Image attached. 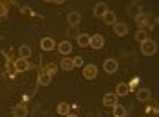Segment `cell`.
I'll list each match as a JSON object with an SVG mask.
<instances>
[{
	"label": "cell",
	"instance_id": "cell-23",
	"mask_svg": "<svg viewBox=\"0 0 159 117\" xmlns=\"http://www.w3.org/2000/svg\"><path fill=\"white\" fill-rule=\"evenodd\" d=\"M61 68H63V70H72V68H74L72 58H67V56H65V58L61 59Z\"/></svg>",
	"mask_w": 159,
	"mask_h": 117
},
{
	"label": "cell",
	"instance_id": "cell-22",
	"mask_svg": "<svg viewBox=\"0 0 159 117\" xmlns=\"http://www.w3.org/2000/svg\"><path fill=\"white\" fill-rule=\"evenodd\" d=\"M136 24H138L141 29H145V27H147V24H148V16H147V15H143V13H139L138 16H136Z\"/></svg>",
	"mask_w": 159,
	"mask_h": 117
},
{
	"label": "cell",
	"instance_id": "cell-16",
	"mask_svg": "<svg viewBox=\"0 0 159 117\" xmlns=\"http://www.w3.org/2000/svg\"><path fill=\"white\" fill-rule=\"evenodd\" d=\"M67 22H69L70 27L78 25L80 22H81V16H80V13H69V15H67Z\"/></svg>",
	"mask_w": 159,
	"mask_h": 117
},
{
	"label": "cell",
	"instance_id": "cell-21",
	"mask_svg": "<svg viewBox=\"0 0 159 117\" xmlns=\"http://www.w3.org/2000/svg\"><path fill=\"white\" fill-rule=\"evenodd\" d=\"M112 114H114V117H125L127 115V108L123 105H116V106H112Z\"/></svg>",
	"mask_w": 159,
	"mask_h": 117
},
{
	"label": "cell",
	"instance_id": "cell-27",
	"mask_svg": "<svg viewBox=\"0 0 159 117\" xmlns=\"http://www.w3.org/2000/svg\"><path fill=\"white\" fill-rule=\"evenodd\" d=\"M72 61H74V67H83V58L81 56H74Z\"/></svg>",
	"mask_w": 159,
	"mask_h": 117
},
{
	"label": "cell",
	"instance_id": "cell-14",
	"mask_svg": "<svg viewBox=\"0 0 159 117\" xmlns=\"http://www.w3.org/2000/svg\"><path fill=\"white\" fill-rule=\"evenodd\" d=\"M76 41H78V45H80V47H89L90 34H87V32H81V34H78Z\"/></svg>",
	"mask_w": 159,
	"mask_h": 117
},
{
	"label": "cell",
	"instance_id": "cell-28",
	"mask_svg": "<svg viewBox=\"0 0 159 117\" xmlns=\"http://www.w3.org/2000/svg\"><path fill=\"white\" fill-rule=\"evenodd\" d=\"M65 117H78V115H74V114H67Z\"/></svg>",
	"mask_w": 159,
	"mask_h": 117
},
{
	"label": "cell",
	"instance_id": "cell-26",
	"mask_svg": "<svg viewBox=\"0 0 159 117\" xmlns=\"http://www.w3.org/2000/svg\"><path fill=\"white\" fill-rule=\"evenodd\" d=\"M43 70H45L47 74H51V76H52V74L56 72V65H54V63H49V65H47V67L43 68Z\"/></svg>",
	"mask_w": 159,
	"mask_h": 117
},
{
	"label": "cell",
	"instance_id": "cell-8",
	"mask_svg": "<svg viewBox=\"0 0 159 117\" xmlns=\"http://www.w3.org/2000/svg\"><path fill=\"white\" fill-rule=\"evenodd\" d=\"M103 105H105V106H116V105H118V96H116V94H114V92H109V94H105V96H103Z\"/></svg>",
	"mask_w": 159,
	"mask_h": 117
},
{
	"label": "cell",
	"instance_id": "cell-12",
	"mask_svg": "<svg viewBox=\"0 0 159 117\" xmlns=\"http://www.w3.org/2000/svg\"><path fill=\"white\" fill-rule=\"evenodd\" d=\"M138 99L139 101H143V103H147V101H150L152 99V92H150L148 88H139L138 90Z\"/></svg>",
	"mask_w": 159,
	"mask_h": 117
},
{
	"label": "cell",
	"instance_id": "cell-24",
	"mask_svg": "<svg viewBox=\"0 0 159 117\" xmlns=\"http://www.w3.org/2000/svg\"><path fill=\"white\" fill-rule=\"evenodd\" d=\"M147 38H148V34H147V31L145 29H139L138 32H136V41H139V43H143Z\"/></svg>",
	"mask_w": 159,
	"mask_h": 117
},
{
	"label": "cell",
	"instance_id": "cell-1",
	"mask_svg": "<svg viewBox=\"0 0 159 117\" xmlns=\"http://www.w3.org/2000/svg\"><path fill=\"white\" fill-rule=\"evenodd\" d=\"M141 52H143L145 56H154V54L157 52V43H156L154 40L147 38L143 43H141Z\"/></svg>",
	"mask_w": 159,
	"mask_h": 117
},
{
	"label": "cell",
	"instance_id": "cell-18",
	"mask_svg": "<svg viewBox=\"0 0 159 117\" xmlns=\"http://www.w3.org/2000/svg\"><path fill=\"white\" fill-rule=\"evenodd\" d=\"M18 52H20V58H24V59H29L31 54H33V50H31L29 45H20Z\"/></svg>",
	"mask_w": 159,
	"mask_h": 117
},
{
	"label": "cell",
	"instance_id": "cell-2",
	"mask_svg": "<svg viewBox=\"0 0 159 117\" xmlns=\"http://www.w3.org/2000/svg\"><path fill=\"white\" fill-rule=\"evenodd\" d=\"M118 68H119L118 59H114V58L105 59V63H103V70H105L107 74H116V72H118Z\"/></svg>",
	"mask_w": 159,
	"mask_h": 117
},
{
	"label": "cell",
	"instance_id": "cell-15",
	"mask_svg": "<svg viewBox=\"0 0 159 117\" xmlns=\"http://www.w3.org/2000/svg\"><path fill=\"white\" fill-rule=\"evenodd\" d=\"M51 83V74H47L45 70H42L38 74V85H42V87H47Z\"/></svg>",
	"mask_w": 159,
	"mask_h": 117
},
{
	"label": "cell",
	"instance_id": "cell-17",
	"mask_svg": "<svg viewBox=\"0 0 159 117\" xmlns=\"http://www.w3.org/2000/svg\"><path fill=\"white\" fill-rule=\"evenodd\" d=\"M103 22H105L107 25H114V24H116V13H114V11H107V13L103 15Z\"/></svg>",
	"mask_w": 159,
	"mask_h": 117
},
{
	"label": "cell",
	"instance_id": "cell-6",
	"mask_svg": "<svg viewBox=\"0 0 159 117\" xmlns=\"http://www.w3.org/2000/svg\"><path fill=\"white\" fill-rule=\"evenodd\" d=\"M109 11V7H107V4L105 2H98L96 6H94V9H92V15L96 16V18H103V15Z\"/></svg>",
	"mask_w": 159,
	"mask_h": 117
},
{
	"label": "cell",
	"instance_id": "cell-13",
	"mask_svg": "<svg viewBox=\"0 0 159 117\" xmlns=\"http://www.w3.org/2000/svg\"><path fill=\"white\" fill-rule=\"evenodd\" d=\"M13 117H27L25 105H16V106L13 108Z\"/></svg>",
	"mask_w": 159,
	"mask_h": 117
},
{
	"label": "cell",
	"instance_id": "cell-20",
	"mask_svg": "<svg viewBox=\"0 0 159 117\" xmlns=\"http://www.w3.org/2000/svg\"><path fill=\"white\" fill-rule=\"evenodd\" d=\"M56 112H58L60 115H67V114H70V105L69 103H58Z\"/></svg>",
	"mask_w": 159,
	"mask_h": 117
},
{
	"label": "cell",
	"instance_id": "cell-11",
	"mask_svg": "<svg viewBox=\"0 0 159 117\" xmlns=\"http://www.w3.org/2000/svg\"><path fill=\"white\" fill-rule=\"evenodd\" d=\"M129 92H130V85H127V83H119L118 87H116V96L118 98H125V96H129Z\"/></svg>",
	"mask_w": 159,
	"mask_h": 117
},
{
	"label": "cell",
	"instance_id": "cell-3",
	"mask_svg": "<svg viewBox=\"0 0 159 117\" xmlns=\"http://www.w3.org/2000/svg\"><path fill=\"white\" fill-rule=\"evenodd\" d=\"M103 45H105V38L101 34H92L90 36L89 47H92L94 50H99V49H103Z\"/></svg>",
	"mask_w": 159,
	"mask_h": 117
},
{
	"label": "cell",
	"instance_id": "cell-19",
	"mask_svg": "<svg viewBox=\"0 0 159 117\" xmlns=\"http://www.w3.org/2000/svg\"><path fill=\"white\" fill-rule=\"evenodd\" d=\"M127 11H129L130 16H134V18H136L139 13H141V6H139L138 2H132V4L129 6V9H127Z\"/></svg>",
	"mask_w": 159,
	"mask_h": 117
},
{
	"label": "cell",
	"instance_id": "cell-9",
	"mask_svg": "<svg viewBox=\"0 0 159 117\" xmlns=\"http://www.w3.org/2000/svg\"><path fill=\"white\" fill-rule=\"evenodd\" d=\"M58 52H60V54H63V56L70 54V52H72V43H70V41H67V40L60 41V43H58Z\"/></svg>",
	"mask_w": 159,
	"mask_h": 117
},
{
	"label": "cell",
	"instance_id": "cell-4",
	"mask_svg": "<svg viewBox=\"0 0 159 117\" xmlns=\"http://www.w3.org/2000/svg\"><path fill=\"white\" fill-rule=\"evenodd\" d=\"M96 76H98V67L96 65H83V78L94 79Z\"/></svg>",
	"mask_w": 159,
	"mask_h": 117
},
{
	"label": "cell",
	"instance_id": "cell-7",
	"mask_svg": "<svg viewBox=\"0 0 159 117\" xmlns=\"http://www.w3.org/2000/svg\"><path fill=\"white\" fill-rule=\"evenodd\" d=\"M54 47H56V43H54V40L49 38V36H45V38L40 40V49L42 50H47V52H49V50H52Z\"/></svg>",
	"mask_w": 159,
	"mask_h": 117
},
{
	"label": "cell",
	"instance_id": "cell-25",
	"mask_svg": "<svg viewBox=\"0 0 159 117\" xmlns=\"http://www.w3.org/2000/svg\"><path fill=\"white\" fill-rule=\"evenodd\" d=\"M4 16H7V6L4 2H0V18H4Z\"/></svg>",
	"mask_w": 159,
	"mask_h": 117
},
{
	"label": "cell",
	"instance_id": "cell-5",
	"mask_svg": "<svg viewBox=\"0 0 159 117\" xmlns=\"http://www.w3.org/2000/svg\"><path fill=\"white\" fill-rule=\"evenodd\" d=\"M31 68V63L29 59H24V58H18L15 61V72H25Z\"/></svg>",
	"mask_w": 159,
	"mask_h": 117
},
{
	"label": "cell",
	"instance_id": "cell-10",
	"mask_svg": "<svg viewBox=\"0 0 159 117\" xmlns=\"http://www.w3.org/2000/svg\"><path fill=\"white\" fill-rule=\"evenodd\" d=\"M114 32H116V36H125L129 32V25L125 22H116L114 24Z\"/></svg>",
	"mask_w": 159,
	"mask_h": 117
}]
</instances>
